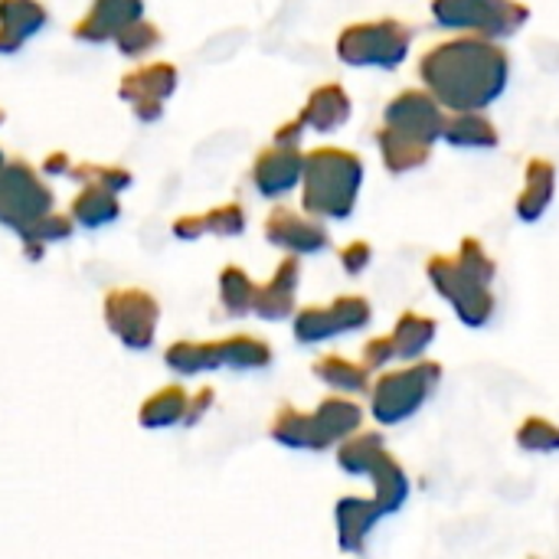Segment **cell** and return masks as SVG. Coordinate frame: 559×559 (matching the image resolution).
<instances>
[{
  "label": "cell",
  "mask_w": 559,
  "mask_h": 559,
  "mask_svg": "<svg viewBox=\"0 0 559 559\" xmlns=\"http://www.w3.org/2000/svg\"><path fill=\"white\" fill-rule=\"evenodd\" d=\"M426 92L452 115H485L511 79V59L498 43L478 36H455L419 59Z\"/></svg>",
  "instance_id": "6da1fadb"
},
{
  "label": "cell",
  "mask_w": 559,
  "mask_h": 559,
  "mask_svg": "<svg viewBox=\"0 0 559 559\" xmlns=\"http://www.w3.org/2000/svg\"><path fill=\"white\" fill-rule=\"evenodd\" d=\"M426 275L436 292L455 308L465 328H485L495 318L491 282L498 275V262L475 236H465L455 255H432L426 262Z\"/></svg>",
  "instance_id": "7a4b0ae2"
},
{
  "label": "cell",
  "mask_w": 559,
  "mask_h": 559,
  "mask_svg": "<svg viewBox=\"0 0 559 559\" xmlns=\"http://www.w3.org/2000/svg\"><path fill=\"white\" fill-rule=\"evenodd\" d=\"M364 187V160L344 147H314L305 154L301 210L311 219H347Z\"/></svg>",
  "instance_id": "3957f363"
},
{
  "label": "cell",
  "mask_w": 559,
  "mask_h": 559,
  "mask_svg": "<svg viewBox=\"0 0 559 559\" xmlns=\"http://www.w3.org/2000/svg\"><path fill=\"white\" fill-rule=\"evenodd\" d=\"M364 426V406L344 396H328L314 413H301L295 406H278L269 423V436L285 449L324 452L331 445L347 442Z\"/></svg>",
  "instance_id": "277c9868"
},
{
  "label": "cell",
  "mask_w": 559,
  "mask_h": 559,
  "mask_svg": "<svg viewBox=\"0 0 559 559\" xmlns=\"http://www.w3.org/2000/svg\"><path fill=\"white\" fill-rule=\"evenodd\" d=\"M439 383H442V364L436 360H419L413 367L383 373L370 386V413L380 426H400L432 400Z\"/></svg>",
  "instance_id": "5b68a950"
},
{
  "label": "cell",
  "mask_w": 559,
  "mask_h": 559,
  "mask_svg": "<svg viewBox=\"0 0 559 559\" xmlns=\"http://www.w3.org/2000/svg\"><path fill=\"white\" fill-rule=\"evenodd\" d=\"M409 46H413V29L403 20L380 16L341 29L337 59L357 69H396L406 62Z\"/></svg>",
  "instance_id": "8992f818"
},
{
  "label": "cell",
  "mask_w": 559,
  "mask_h": 559,
  "mask_svg": "<svg viewBox=\"0 0 559 559\" xmlns=\"http://www.w3.org/2000/svg\"><path fill=\"white\" fill-rule=\"evenodd\" d=\"M432 16L442 29L495 43L514 36L531 20V10L514 0H439L432 3Z\"/></svg>",
  "instance_id": "52a82bcc"
},
{
  "label": "cell",
  "mask_w": 559,
  "mask_h": 559,
  "mask_svg": "<svg viewBox=\"0 0 559 559\" xmlns=\"http://www.w3.org/2000/svg\"><path fill=\"white\" fill-rule=\"evenodd\" d=\"M52 203L56 197L49 183H43V177L26 160H7L0 174V226L23 236L29 226L52 213Z\"/></svg>",
  "instance_id": "ba28073f"
},
{
  "label": "cell",
  "mask_w": 559,
  "mask_h": 559,
  "mask_svg": "<svg viewBox=\"0 0 559 559\" xmlns=\"http://www.w3.org/2000/svg\"><path fill=\"white\" fill-rule=\"evenodd\" d=\"M160 321V305L144 288H111L105 295V324L131 350H147L154 344Z\"/></svg>",
  "instance_id": "9c48e42d"
},
{
  "label": "cell",
  "mask_w": 559,
  "mask_h": 559,
  "mask_svg": "<svg viewBox=\"0 0 559 559\" xmlns=\"http://www.w3.org/2000/svg\"><path fill=\"white\" fill-rule=\"evenodd\" d=\"M373 321V308L360 295H341L331 305H308L295 314V341L321 344L344 334H357Z\"/></svg>",
  "instance_id": "30bf717a"
},
{
  "label": "cell",
  "mask_w": 559,
  "mask_h": 559,
  "mask_svg": "<svg viewBox=\"0 0 559 559\" xmlns=\"http://www.w3.org/2000/svg\"><path fill=\"white\" fill-rule=\"evenodd\" d=\"M445 108L426 92V88H403L393 95L383 108V128H393L400 134H409L423 144H436L445 134Z\"/></svg>",
  "instance_id": "8fae6325"
},
{
  "label": "cell",
  "mask_w": 559,
  "mask_h": 559,
  "mask_svg": "<svg viewBox=\"0 0 559 559\" xmlns=\"http://www.w3.org/2000/svg\"><path fill=\"white\" fill-rule=\"evenodd\" d=\"M180 72L170 62H151L128 75H121L118 95L131 105L141 121H157L164 115V102L177 92Z\"/></svg>",
  "instance_id": "7c38bea8"
},
{
  "label": "cell",
  "mask_w": 559,
  "mask_h": 559,
  "mask_svg": "<svg viewBox=\"0 0 559 559\" xmlns=\"http://www.w3.org/2000/svg\"><path fill=\"white\" fill-rule=\"evenodd\" d=\"M262 233L272 246L285 249L292 259H301V255H321L331 249V236L324 229V223L311 219L308 213H298L292 206H275L265 223H262Z\"/></svg>",
  "instance_id": "4fadbf2b"
},
{
  "label": "cell",
  "mask_w": 559,
  "mask_h": 559,
  "mask_svg": "<svg viewBox=\"0 0 559 559\" xmlns=\"http://www.w3.org/2000/svg\"><path fill=\"white\" fill-rule=\"evenodd\" d=\"M305 177V154L301 147H278L269 144L255 154L252 164V183L265 200H278L292 193Z\"/></svg>",
  "instance_id": "5bb4252c"
},
{
  "label": "cell",
  "mask_w": 559,
  "mask_h": 559,
  "mask_svg": "<svg viewBox=\"0 0 559 559\" xmlns=\"http://www.w3.org/2000/svg\"><path fill=\"white\" fill-rule=\"evenodd\" d=\"M138 20H144V7L138 0H95L72 26V36L82 43H115Z\"/></svg>",
  "instance_id": "9a60e30c"
},
{
  "label": "cell",
  "mask_w": 559,
  "mask_h": 559,
  "mask_svg": "<svg viewBox=\"0 0 559 559\" xmlns=\"http://www.w3.org/2000/svg\"><path fill=\"white\" fill-rule=\"evenodd\" d=\"M298 282H301V262L292 259V255L282 259V265L275 269V275L265 285H259L252 314H259L262 321H285L288 314H295Z\"/></svg>",
  "instance_id": "2e32d148"
},
{
  "label": "cell",
  "mask_w": 559,
  "mask_h": 559,
  "mask_svg": "<svg viewBox=\"0 0 559 559\" xmlns=\"http://www.w3.org/2000/svg\"><path fill=\"white\" fill-rule=\"evenodd\" d=\"M350 111H354V105H350V95L344 92V85L328 82V85H318L308 95L298 121L305 128L318 131V134H331V131H337V128H344L350 121Z\"/></svg>",
  "instance_id": "e0dca14e"
},
{
  "label": "cell",
  "mask_w": 559,
  "mask_h": 559,
  "mask_svg": "<svg viewBox=\"0 0 559 559\" xmlns=\"http://www.w3.org/2000/svg\"><path fill=\"white\" fill-rule=\"evenodd\" d=\"M337 518V544L344 554H364L367 537L383 521V511L373 498H341L334 508Z\"/></svg>",
  "instance_id": "ac0fdd59"
},
{
  "label": "cell",
  "mask_w": 559,
  "mask_h": 559,
  "mask_svg": "<svg viewBox=\"0 0 559 559\" xmlns=\"http://www.w3.org/2000/svg\"><path fill=\"white\" fill-rule=\"evenodd\" d=\"M554 193H557V167L547 157L527 160V167H524V187H521V197L514 203L518 219L521 223L544 219V213L554 203Z\"/></svg>",
  "instance_id": "d6986e66"
},
{
  "label": "cell",
  "mask_w": 559,
  "mask_h": 559,
  "mask_svg": "<svg viewBox=\"0 0 559 559\" xmlns=\"http://www.w3.org/2000/svg\"><path fill=\"white\" fill-rule=\"evenodd\" d=\"M49 20V10L33 0H3L0 3V52H16L29 36H36Z\"/></svg>",
  "instance_id": "ffe728a7"
},
{
  "label": "cell",
  "mask_w": 559,
  "mask_h": 559,
  "mask_svg": "<svg viewBox=\"0 0 559 559\" xmlns=\"http://www.w3.org/2000/svg\"><path fill=\"white\" fill-rule=\"evenodd\" d=\"M246 229V210L242 203H223L213 206L206 213H193V216H180L174 219V236L177 239H200V236H239Z\"/></svg>",
  "instance_id": "44dd1931"
},
{
  "label": "cell",
  "mask_w": 559,
  "mask_h": 559,
  "mask_svg": "<svg viewBox=\"0 0 559 559\" xmlns=\"http://www.w3.org/2000/svg\"><path fill=\"white\" fill-rule=\"evenodd\" d=\"M164 364L180 373V377H193L203 370H219L229 367V350H226V337L223 341H177L164 350Z\"/></svg>",
  "instance_id": "7402d4cb"
},
{
  "label": "cell",
  "mask_w": 559,
  "mask_h": 559,
  "mask_svg": "<svg viewBox=\"0 0 559 559\" xmlns=\"http://www.w3.org/2000/svg\"><path fill=\"white\" fill-rule=\"evenodd\" d=\"M367 478L373 481V501L383 511V518L403 511V504L409 498V478H406V468L386 449L377 455V462L370 465Z\"/></svg>",
  "instance_id": "603a6c76"
},
{
  "label": "cell",
  "mask_w": 559,
  "mask_h": 559,
  "mask_svg": "<svg viewBox=\"0 0 559 559\" xmlns=\"http://www.w3.org/2000/svg\"><path fill=\"white\" fill-rule=\"evenodd\" d=\"M439 334V321L436 318H426V314H416V311H403L393 324V334H390V344H393V357L396 360H406V364H419V357L432 347Z\"/></svg>",
  "instance_id": "cb8c5ba5"
},
{
  "label": "cell",
  "mask_w": 559,
  "mask_h": 559,
  "mask_svg": "<svg viewBox=\"0 0 559 559\" xmlns=\"http://www.w3.org/2000/svg\"><path fill=\"white\" fill-rule=\"evenodd\" d=\"M377 144H380V154H383V167L390 174H409V170H419L423 164H429L432 157V147L409 138V134H400L393 128H380L377 131Z\"/></svg>",
  "instance_id": "d4e9b609"
},
{
  "label": "cell",
  "mask_w": 559,
  "mask_h": 559,
  "mask_svg": "<svg viewBox=\"0 0 559 559\" xmlns=\"http://www.w3.org/2000/svg\"><path fill=\"white\" fill-rule=\"evenodd\" d=\"M187 409H190V393L174 383V386H164L141 403L138 423L144 429H170L177 423H187Z\"/></svg>",
  "instance_id": "484cf974"
},
{
  "label": "cell",
  "mask_w": 559,
  "mask_h": 559,
  "mask_svg": "<svg viewBox=\"0 0 559 559\" xmlns=\"http://www.w3.org/2000/svg\"><path fill=\"white\" fill-rule=\"evenodd\" d=\"M442 141L452 147H465V151H491L501 144V134L495 121L485 115H449Z\"/></svg>",
  "instance_id": "4316f807"
},
{
  "label": "cell",
  "mask_w": 559,
  "mask_h": 559,
  "mask_svg": "<svg viewBox=\"0 0 559 559\" xmlns=\"http://www.w3.org/2000/svg\"><path fill=\"white\" fill-rule=\"evenodd\" d=\"M118 213H121L118 197L108 193V190H98V187H82L79 197H75L72 206H69L72 223H79V226H85V229L108 226V223L118 219Z\"/></svg>",
  "instance_id": "83f0119b"
},
{
  "label": "cell",
  "mask_w": 559,
  "mask_h": 559,
  "mask_svg": "<svg viewBox=\"0 0 559 559\" xmlns=\"http://www.w3.org/2000/svg\"><path fill=\"white\" fill-rule=\"evenodd\" d=\"M311 373L324 386H331V390H341V393H370V373L360 364H354V360H347L341 354H328V357L314 360Z\"/></svg>",
  "instance_id": "f1b7e54d"
},
{
  "label": "cell",
  "mask_w": 559,
  "mask_h": 559,
  "mask_svg": "<svg viewBox=\"0 0 559 559\" xmlns=\"http://www.w3.org/2000/svg\"><path fill=\"white\" fill-rule=\"evenodd\" d=\"M255 295L259 285L239 269V265H226L219 272V305L229 318H246L255 308Z\"/></svg>",
  "instance_id": "f546056e"
},
{
  "label": "cell",
  "mask_w": 559,
  "mask_h": 559,
  "mask_svg": "<svg viewBox=\"0 0 559 559\" xmlns=\"http://www.w3.org/2000/svg\"><path fill=\"white\" fill-rule=\"evenodd\" d=\"M383 449H386L383 432H357V436H350L347 442L337 445V465L354 478H367L370 465L377 462V455Z\"/></svg>",
  "instance_id": "4dcf8cb0"
},
{
  "label": "cell",
  "mask_w": 559,
  "mask_h": 559,
  "mask_svg": "<svg viewBox=\"0 0 559 559\" xmlns=\"http://www.w3.org/2000/svg\"><path fill=\"white\" fill-rule=\"evenodd\" d=\"M69 236H72V216H66V213H49V216H43L36 226H29V229L20 236V242H23L26 259L39 262V255H43L46 246L62 242V239H69Z\"/></svg>",
  "instance_id": "1f68e13d"
},
{
  "label": "cell",
  "mask_w": 559,
  "mask_h": 559,
  "mask_svg": "<svg viewBox=\"0 0 559 559\" xmlns=\"http://www.w3.org/2000/svg\"><path fill=\"white\" fill-rule=\"evenodd\" d=\"M66 177H72V180H79L82 187H98V190H108V193H121V190H128L131 187V170H124V167H108V164H92V160H85V164H72L69 167V174Z\"/></svg>",
  "instance_id": "d6a6232c"
},
{
  "label": "cell",
  "mask_w": 559,
  "mask_h": 559,
  "mask_svg": "<svg viewBox=\"0 0 559 559\" xmlns=\"http://www.w3.org/2000/svg\"><path fill=\"white\" fill-rule=\"evenodd\" d=\"M518 445L524 452H537V455H550L559 452V426H554L550 419L544 416H527L518 429Z\"/></svg>",
  "instance_id": "836d02e7"
},
{
  "label": "cell",
  "mask_w": 559,
  "mask_h": 559,
  "mask_svg": "<svg viewBox=\"0 0 559 559\" xmlns=\"http://www.w3.org/2000/svg\"><path fill=\"white\" fill-rule=\"evenodd\" d=\"M160 29H157V23H147V20H138V23H131L118 39H115V46H118V52L121 56H131V59H141V56H147L154 46H160Z\"/></svg>",
  "instance_id": "e575fe53"
},
{
  "label": "cell",
  "mask_w": 559,
  "mask_h": 559,
  "mask_svg": "<svg viewBox=\"0 0 559 559\" xmlns=\"http://www.w3.org/2000/svg\"><path fill=\"white\" fill-rule=\"evenodd\" d=\"M390 360H396V357H393L390 334H386V337H373V341H367V344H364V350H360V367H364L367 373L383 370Z\"/></svg>",
  "instance_id": "d590c367"
},
{
  "label": "cell",
  "mask_w": 559,
  "mask_h": 559,
  "mask_svg": "<svg viewBox=\"0 0 559 559\" xmlns=\"http://www.w3.org/2000/svg\"><path fill=\"white\" fill-rule=\"evenodd\" d=\"M373 262V249H370V242H347L344 249H341V269L347 272V275H360V272H367V265Z\"/></svg>",
  "instance_id": "8d00e7d4"
},
{
  "label": "cell",
  "mask_w": 559,
  "mask_h": 559,
  "mask_svg": "<svg viewBox=\"0 0 559 559\" xmlns=\"http://www.w3.org/2000/svg\"><path fill=\"white\" fill-rule=\"evenodd\" d=\"M213 400H216V393L210 390V386H203V390H197L193 396H190V409H187V423L183 426H197L206 413H210V406H213Z\"/></svg>",
  "instance_id": "74e56055"
},
{
  "label": "cell",
  "mask_w": 559,
  "mask_h": 559,
  "mask_svg": "<svg viewBox=\"0 0 559 559\" xmlns=\"http://www.w3.org/2000/svg\"><path fill=\"white\" fill-rule=\"evenodd\" d=\"M301 138H305V124H301L298 118H292V121H285V124L275 131L272 144H278V147H301Z\"/></svg>",
  "instance_id": "f35d334b"
},
{
  "label": "cell",
  "mask_w": 559,
  "mask_h": 559,
  "mask_svg": "<svg viewBox=\"0 0 559 559\" xmlns=\"http://www.w3.org/2000/svg\"><path fill=\"white\" fill-rule=\"evenodd\" d=\"M69 167H72V157L62 154V151H52V154H46V160H43V170H46L49 177L69 174Z\"/></svg>",
  "instance_id": "ab89813d"
},
{
  "label": "cell",
  "mask_w": 559,
  "mask_h": 559,
  "mask_svg": "<svg viewBox=\"0 0 559 559\" xmlns=\"http://www.w3.org/2000/svg\"><path fill=\"white\" fill-rule=\"evenodd\" d=\"M3 167H7V160H3V151H0V174H3Z\"/></svg>",
  "instance_id": "60d3db41"
},
{
  "label": "cell",
  "mask_w": 559,
  "mask_h": 559,
  "mask_svg": "<svg viewBox=\"0 0 559 559\" xmlns=\"http://www.w3.org/2000/svg\"><path fill=\"white\" fill-rule=\"evenodd\" d=\"M3 118H7V115H3V108H0V124H3Z\"/></svg>",
  "instance_id": "b9f144b4"
}]
</instances>
